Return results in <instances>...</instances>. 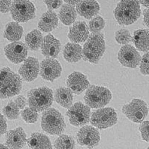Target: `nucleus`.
<instances>
[{
  "mask_svg": "<svg viewBox=\"0 0 149 149\" xmlns=\"http://www.w3.org/2000/svg\"><path fill=\"white\" fill-rule=\"evenodd\" d=\"M141 58L136 48L128 44L122 46L118 54V59L120 64L129 68H136L140 64Z\"/></svg>",
  "mask_w": 149,
  "mask_h": 149,
  "instance_id": "obj_12",
  "label": "nucleus"
},
{
  "mask_svg": "<svg viewBox=\"0 0 149 149\" xmlns=\"http://www.w3.org/2000/svg\"><path fill=\"white\" fill-rule=\"evenodd\" d=\"M77 140L80 146L93 149L98 145L100 134L98 129L93 125H85L77 132Z\"/></svg>",
  "mask_w": 149,
  "mask_h": 149,
  "instance_id": "obj_11",
  "label": "nucleus"
},
{
  "mask_svg": "<svg viewBox=\"0 0 149 149\" xmlns=\"http://www.w3.org/2000/svg\"><path fill=\"white\" fill-rule=\"evenodd\" d=\"M90 35L88 25L84 21L74 22L69 28L68 37L72 42L77 43L85 42Z\"/></svg>",
  "mask_w": 149,
  "mask_h": 149,
  "instance_id": "obj_17",
  "label": "nucleus"
},
{
  "mask_svg": "<svg viewBox=\"0 0 149 149\" xmlns=\"http://www.w3.org/2000/svg\"><path fill=\"white\" fill-rule=\"evenodd\" d=\"M22 88L19 75L8 67L0 69V99H6L18 95Z\"/></svg>",
  "mask_w": 149,
  "mask_h": 149,
  "instance_id": "obj_2",
  "label": "nucleus"
},
{
  "mask_svg": "<svg viewBox=\"0 0 149 149\" xmlns=\"http://www.w3.org/2000/svg\"><path fill=\"white\" fill-rule=\"evenodd\" d=\"M61 47L58 39L52 34H48L43 38L41 47L42 54L47 58H55L60 52Z\"/></svg>",
  "mask_w": 149,
  "mask_h": 149,
  "instance_id": "obj_18",
  "label": "nucleus"
},
{
  "mask_svg": "<svg viewBox=\"0 0 149 149\" xmlns=\"http://www.w3.org/2000/svg\"><path fill=\"white\" fill-rule=\"evenodd\" d=\"M58 24V17L54 11L49 10L41 16L38 23V27L43 32H49L55 29Z\"/></svg>",
  "mask_w": 149,
  "mask_h": 149,
  "instance_id": "obj_21",
  "label": "nucleus"
},
{
  "mask_svg": "<svg viewBox=\"0 0 149 149\" xmlns=\"http://www.w3.org/2000/svg\"><path fill=\"white\" fill-rule=\"evenodd\" d=\"M40 71V65L37 58L29 57L24 61L19 70L22 78L26 82H32L37 78Z\"/></svg>",
  "mask_w": 149,
  "mask_h": 149,
  "instance_id": "obj_16",
  "label": "nucleus"
},
{
  "mask_svg": "<svg viewBox=\"0 0 149 149\" xmlns=\"http://www.w3.org/2000/svg\"><path fill=\"white\" fill-rule=\"evenodd\" d=\"M44 2L49 10L52 11L59 8L63 5V1H45Z\"/></svg>",
  "mask_w": 149,
  "mask_h": 149,
  "instance_id": "obj_36",
  "label": "nucleus"
},
{
  "mask_svg": "<svg viewBox=\"0 0 149 149\" xmlns=\"http://www.w3.org/2000/svg\"><path fill=\"white\" fill-rule=\"evenodd\" d=\"M42 33L37 29L29 32L25 38V45L32 51H37L40 49L42 43Z\"/></svg>",
  "mask_w": 149,
  "mask_h": 149,
  "instance_id": "obj_28",
  "label": "nucleus"
},
{
  "mask_svg": "<svg viewBox=\"0 0 149 149\" xmlns=\"http://www.w3.org/2000/svg\"><path fill=\"white\" fill-rule=\"evenodd\" d=\"M12 1H0V12L8 13L10 10Z\"/></svg>",
  "mask_w": 149,
  "mask_h": 149,
  "instance_id": "obj_37",
  "label": "nucleus"
},
{
  "mask_svg": "<svg viewBox=\"0 0 149 149\" xmlns=\"http://www.w3.org/2000/svg\"><path fill=\"white\" fill-rule=\"evenodd\" d=\"M112 98L111 92L103 86L91 85L84 96L86 105L90 108L100 109L107 105Z\"/></svg>",
  "mask_w": 149,
  "mask_h": 149,
  "instance_id": "obj_5",
  "label": "nucleus"
},
{
  "mask_svg": "<svg viewBox=\"0 0 149 149\" xmlns=\"http://www.w3.org/2000/svg\"><path fill=\"white\" fill-rule=\"evenodd\" d=\"M105 21L102 16H96L89 22L88 25L89 31L92 34H96L101 32L105 26Z\"/></svg>",
  "mask_w": 149,
  "mask_h": 149,
  "instance_id": "obj_30",
  "label": "nucleus"
},
{
  "mask_svg": "<svg viewBox=\"0 0 149 149\" xmlns=\"http://www.w3.org/2000/svg\"><path fill=\"white\" fill-rule=\"evenodd\" d=\"M66 114L70 124L79 127L85 125L90 122L91 109L82 102H77L69 108Z\"/></svg>",
  "mask_w": 149,
  "mask_h": 149,
  "instance_id": "obj_10",
  "label": "nucleus"
},
{
  "mask_svg": "<svg viewBox=\"0 0 149 149\" xmlns=\"http://www.w3.org/2000/svg\"><path fill=\"white\" fill-rule=\"evenodd\" d=\"M55 101L65 108L69 109L72 105L73 93L68 88L61 87L56 90L54 93Z\"/></svg>",
  "mask_w": 149,
  "mask_h": 149,
  "instance_id": "obj_25",
  "label": "nucleus"
},
{
  "mask_svg": "<svg viewBox=\"0 0 149 149\" xmlns=\"http://www.w3.org/2000/svg\"><path fill=\"white\" fill-rule=\"evenodd\" d=\"M27 96L29 108L37 112L49 108L53 102V91L47 87L32 89Z\"/></svg>",
  "mask_w": 149,
  "mask_h": 149,
  "instance_id": "obj_4",
  "label": "nucleus"
},
{
  "mask_svg": "<svg viewBox=\"0 0 149 149\" xmlns=\"http://www.w3.org/2000/svg\"><path fill=\"white\" fill-rule=\"evenodd\" d=\"M0 149H9V148L4 145L0 144Z\"/></svg>",
  "mask_w": 149,
  "mask_h": 149,
  "instance_id": "obj_43",
  "label": "nucleus"
},
{
  "mask_svg": "<svg viewBox=\"0 0 149 149\" xmlns=\"http://www.w3.org/2000/svg\"><path fill=\"white\" fill-rule=\"evenodd\" d=\"M75 142L71 136L68 135H61L56 139L54 143L55 149H74Z\"/></svg>",
  "mask_w": 149,
  "mask_h": 149,
  "instance_id": "obj_29",
  "label": "nucleus"
},
{
  "mask_svg": "<svg viewBox=\"0 0 149 149\" xmlns=\"http://www.w3.org/2000/svg\"><path fill=\"white\" fill-rule=\"evenodd\" d=\"M116 41L120 45H128L132 41V37L130 32L127 29H121L118 30L115 34Z\"/></svg>",
  "mask_w": 149,
  "mask_h": 149,
  "instance_id": "obj_32",
  "label": "nucleus"
},
{
  "mask_svg": "<svg viewBox=\"0 0 149 149\" xmlns=\"http://www.w3.org/2000/svg\"><path fill=\"white\" fill-rule=\"evenodd\" d=\"M146 149H149V148H148H148H147Z\"/></svg>",
  "mask_w": 149,
  "mask_h": 149,
  "instance_id": "obj_44",
  "label": "nucleus"
},
{
  "mask_svg": "<svg viewBox=\"0 0 149 149\" xmlns=\"http://www.w3.org/2000/svg\"><path fill=\"white\" fill-rule=\"evenodd\" d=\"M105 48V41L103 34L101 32L91 34L83 46L82 58L87 62L97 64L103 56Z\"/></svg>",
  "mask_w": 149,
  "mask_h": 149,
  "instance_id": "obj_1",
  "label": "nucleus"
},
{
  "mask_svg": "<svg viewBox=\"0 0 149 149\" xmlns=\"http://www.w3.org/2000/svg\"><path fill=\"white\" fill-rule=\"evenodd\" d=\"M118 119L117 113L114 109L103 107L91 113L90 122L97 129H104L115 125Z\"/></svg>",
  "mask_w": 149,
  "mask_h": 149,
  "instance_id": "obj_7",
  "label": "nucleus"
},
{
  "mask_svg": "<svg viewBox=\"0 0 149 149\" xmlns=\"http://www.w3.org/2000/svg\"><path fill=\"white\" fill-rule=\"evenodd\" d=\"M132 41L139 50L145 53L148 52V29H137L134 32Z\"/></svg>",
  "mask_w": 149,
  "mask_h": 149,
  "instance_id": "obj_23",
  "label": "nucleus"
},
{
  "mask_svg": "<svg viewBox=\"0 0 149 149\" xmlns=\"http://www.w3.org/2000/svg\"><path fill=\"white\" fill-rule=\"evenodd\" d=\"M27 142L26 135L23 128L18 127L9 130L6 136V145L10 149H21Z\"/></svg>",
  "mask_w": 149,
  "mask_h": 149,
  "instance_id": "obj_19",
  "label": "nucleus"
},
{
  "mask_svg": "<svg viewBox=\"0 0 149 149\" xmlns=\"http://www.w3.org/2000/svg\"><path fill=\"white\" fill-rule=\"evenodd\" d=\"M149 123L148 120L143 121L141 123L139 127L142 139L146 142H148L149 141Z\"/></svg>",
  "mask_w": 149,
  "mask_h": 149,
  "instance_id": "obj_35",
  "label": "nucleus"
},
{
  "mask_svg": "<svg viewBox=\"0 0 149 149\" xmlns=\"http://www.w3.org/2000/svg\"><path fill=\"white\" fill-rule=\"evenodd\" d=\"M62 68L58 61L53 58H47L41 62L40 73L43 79L53 82L60 76Z\"/></svg>",
  "mask_w": 149,
  "mask_h": 149,
  "instance_id": "obj_13",
  "label": "nucleus"
},
{
  "mask_svg": "<svg viewBox=\"0 0 149 149\" xmlns=\"http://www.w3.org/2000/svg\"><path fill=\"white\" fill-rule=\"evenodd\" d=\"M113 13L118 24L121 25H130L140 18L141 5L139 1H120L115 8Z\"/></svg>",
  "mask_w": 149,
  "mask_h": 149,
  "instance_id": "obj_3",
  "label": "nucleus"
},
{
  "mask_svg": "<svg viewBox=\"0 0 149 149\" xmlns=\"http://www.w3.org/2000/svg\"><path fill=\"white\" fill-rule=\"evenodd\" d=\"M143 22L146 27H149V9L146 8L143 12Z\"/></svg>",
  "mask_w": 149,
  "mask_h": 149,
  "instance_id": "obj_40",
  "label": "nucleus"
},
{
  "mask_svg": "<svg viewBox=\"0 0 149 149\" xmlns=\"http://www.w3.org/2000/svg\"><path fill=\"white\" fill-rule=\"evenodd\" d=\"M27 143L29 147L32 149H52L50 139L41 133H32Z\"/></svg>",
  "mask_w": 149,
  "mask_h": 149,
  "instance_id": "obj_24",
  "label": "nucleus"
},
{
  "mask_svg": "<svg viewBox=\"0 0 149 149\" xmlns=\"http://www.w3.org/2000/svg\"><path fill=\"white\" fill-rule=\"evenodd\" d=\"M41 125L44 131L52 135H59L65 128L64 118L57 110L48 109L43 112Z\"/></svg>",
  "mask_w": 149,
  "mask_h": 149,
  "instance_id": "obj_6",
  "label": "nucleus"
},
{
  "mask_svg": "<svg viewBox=\"0 0 149 149\" xmlns=\"http://www.w3.org/2000/svg\"><path fill=\"white\" fill-rule=\"evenodd\" d=\"M139 3H140V5L143 6L145 7L146 8H149V0L147 1H139Z\"/></svg>",
  "mask_w": 149,
  "mask_h": 149,
  "instance_id": "obj_41",
  "label": "nucleus"
},
{
  "mask_svg": "<svg viewBox=\"0 0 149 149\" xmlns=\"http://www.w3.org/2000/svg\"><path fill=\"white\" fill-rule=\"evenodd\" d=\"M14 102L19 109H23L25 107L27 103L26 99L23 96H18L15 99Z\"/></svg>",
  "mask_w": 149,
  "mask_h": 149,
  "instance_id": "obj_39",
  "label": "nucleus"
},
{
  "mask_svg": "<svg viewBox=\"0 0 149 149\" xmlns=\"http://www.w3.org/2000/svg\"><path fill=\"white\" fill-rule=\"evenodd\" d=\"M75 6L77 13L88 19L95 17L100 8L98 2L95 1H79Z\"/></svg>",
  "mask_w": 149,
  "mask_h": 149,
  "instance_id": "obj_20",
  "label": "nucleus"
},
{
  "mask_svg": "<svg viewBox=\"0 0 149 149\" xmlns=\"http://www.w3.org/2000/svg\"><path fill=\"white\" fill-rule=\"evenodd\" d=\"M7 128V124L6 118L0 113V137L6 133Z\"/></svg>",
  "mask_w": 149,
  "mask_h": 149,
  "instance_id": "obj_38",
  "label": "nucleus"
},
{
  "mask_svg": "<svg viewBox=\"0 0 149 149\" xmlns=\"http://www.w3.org/2000/svg\"><path fill=\"white\" fill-rule=\"evenodd\" d=\"M77 13L74 6L65 3L61 6L58 13L61 21L65 25L73 24L77 18Z\"/></svg>",
  "mask_w": 149,
  "mask_h": 149,
  "instance_id": "obj_26",
  "label": "nucleus"
},
{
  "mask_svg": "<svg viewBox=\"0 0 149 149\" xmlns=\"http://www.w3.org/2000/svg\"><path fill=\"white\" fill-rule=\"evenodd\" d=\"M67 85L72 93L79 95L88 89L90 82L87 76L82 72L74 71L68 76Z\"/></svg>",
  "mask_w": 149,
  "mask_h": 149,
  "instance_id": "obj_15",
  "label": "nucleus"
},
{
  "mask_svg": "<svg viewBox=\"0 0 149 149\" xmlns=\"http://www.w3.org/2000/svg\"><path fill=\"white\" fill-rule=\"evenodd\" d=\"M12 17L16 22H26L35 16L36 9L33 3L28 1H12L10 8Z\"/></svg>",
  "mask_w": 149,
  "mask_h": 149,
  "instance_id": "obj_9",
  "label": "nucleus"
},
{
  "mask_svg": "<svg viewBox=\"0 0 149 149\" xmlns=\"http://www.w3.org/2000/svg\"><path fill=\"white\" fill-rule=\"evenodd\" d=\"M23 32V28L18 22H11L6 25L4 37L10 42H17L21 39Z\"/></svg>",
  "mask_w": 149,
  "mask_h": 149,
  "instance_id": "obj_27",
  "label": "nucleus"
},
{
  "mask_svg": "<svg viewBox=\"0 0 149 149\" xmlns=\"http://www.w3.org/2000/svg\"><path fill=\"white\" fill-rule=\"evenodd\" d=\"M4 51L6 56L10 61L17 64L26 59L28 48L25 44L17 41L6 46Z\"/></svg>",
  "mask_w": 149,
  "mask_h": 149,
  "instance_id": "obj_14",
  "label": "nucleus"
},
{
  "mask_svg": "<svg viewBox=\"0 0 149 149\" xmlns=\"http://www.w3.org/2000/svg\"><path fill=\"white\" fill-rule=\"evenodd\" d=\"M19 109L15 102H9L3 108V112L6 117L11 120L17 119L19 116Z\"/></svg>",
  "mask_w": 149,
  "mask_h": 149,
  "instance_id": "obj_31",
  "label": "nucleus"
},
{
  "mask_svg": "<svg viewBox=\"0 0 149 149\" xmlns=\"http://www.w3.org/2000/svg\"><path fill=\"white\" fill-rule=\"evenodd\" d=\"M21 116L23 120L27 123H35L38 120V114L37 112L29 107L24 109L22 112Z\"/></svg>",
  "mask_w": 149,
  "mask_h": 149,
  "instance_id": "obj_33",
  "label": "nucleus"
},
{
  "mask_svg": "<svg viewBox=\"0 0 149 149\" xmlns=\"http://www.w3.org/2000/svg\"><path fill=\"white\" fill-rule=\"evenodd\" d=\"M79 1H64L65 3L68 4L70 5L73 6H76L77 4V3H78Z\"/></svg>",
  "mask_w": 149,
  "mask_h": 149,
  "instance_id": "obj_42",
  "label": "nucleus"
},
{
  "mask_svg": "<svg viewBox=\"0 0 149 149\" xmlns=\"http://www.w3.org/2000/svg\"><path fill=\"white\" fill-rule=\"evenodd\" d=\"M83 48L79 44L68 42L63 49V58L69 63H73L79 61L83 57Z\"/></svg>",
  "mask_w": 149,
  "mask_h": 149,
  "instance_id": "obj_22",
  "label": "nucleus"
},
{
  "mask_svg": "<svg viewBox=\"0 0 149 149\" xmlns=\"http://www.w3.org/2000/svg\"><path fill=\"white\" fill-rule=\"evenodd\" d=\"M140 72L144 75L149 74V53H145L140 63Z\"/></svg>",
  "mask_w": 149,
  "mask_h": 149,
  "instance_id": "obj_34",
  "label": "nucleus"
},
{
  "mask_svg": "<svg viewBox=\"0 0 149 149\" xmlns=\"http://www.w3.org/2000/svg\"><path fill=\"white\" fill-rule=\"evenodd\" d=\"M122 111L129 120L135 123H141L148 113V105L140 99H133L129 103L123 107Z\"/></svg>",
  "mask_w": 149,
  "mask_h": 149,
  "instance_id": "obj_8",
  "label": "nucleus"
}]
</instances>
